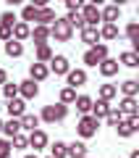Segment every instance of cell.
Wrapping results in <instances>:
<instances>
[{
	"label": "cell",
	"mask_w": 139,
	"mask_h": 158,
	"mask_svg": "<svg viewBox=\"0 0 139 158\" xmlns=\"http://www.w3.org/2000/svg\"><path fill=\"white\" fill-rule=\"evenodd\" d=\"M97 129H100V118L95 116V113H84L81 118H79V124H76V132L81 140H89V137H95Z\"/></svg>",
	"instance_id": "6da1fadb"
},
{
	"label": "cell",
	"mask_w": 139,
	"mask_h": 158,
	"mask_svg": "<svg viewBox=\"0 0 139 158\" xmlns=\"http://www.w3.org/2000/svg\"><path fill=\"white\" fill-rule=\"evenodd\" d=\"M68 116V106L66 103H53V106H45L39 118H42L45 124H55V121H63Z\"/></svg>",
	"instance_id": "7a4b0ae2"
},
{
	"label": "cell",
	"mask_w": 139,
	"mask_h": 158,
	"mask_svg": "<svg viewBox=\"0 0 139 158\" xmlns=\"http://www.w3.org/2000/svg\"><path fill=\"white\" fill-rule=\"evenodd\" d=\"M105 58H108V45L105 42H97V45H92L84 53V63H87V66H100Z\"/></svg>",
	"instance_id": "3957f363"
},
{
	"label": "cell",
	"mask_w": 139,
	"mask_h": 158,
	"mask_svg": "<svg viewBox=\"0 0 139 158\" xmlns=\"http://www.w3.org/2000/svg\"><path fill=\"white\" fill-rule=\"evenodd\" d=\"M50 32H53V37H55L58 42H68V40L73 37V27L68 24L66 16H63V19H55V24L50 27Z\"/></svg>",
	"instance_id": "277c9868"
},
{
	"label": "cell",
	"mask_w": 139,
	"mask_h": 158,
	"mask_svg": "<svg viewBox=\"0 0 139 158\" xmlns=\"http://www.w3.org/2000/svg\"><path fill=\"white\" fill-rule=\"evenodd\" d=\"M18 95H21L24 100H34V98L39 95V82H34L32 77L24 79V82H18Z\"/></svg>",
	"instance_id": "5b68a950"
},
{
	"label": "cell",
	"mask_w": 139,
	"mask_h": 158,
	"mask_svg": "<svg viewBox=\"0 0 139 158\" xmlns=\"http://www.w3.org/2000/svg\"><path fill=\"white\" fill-rule=\"evenodd\" d=\"M81 13H84V21H87V27H97V24L102 21V11H100V6H92V3H87V6L81 8Z\"/></svg>",
	"instance_id": "8992f818"
},
{
	"label": "cell",
	"mask_w": 139,
	"mask_h": 158,
	"mask_svg": "<svg viewBox=\"0 0 139 158\" xmlns=\"http://www.w3.org/2000/svg\"><path fill=\"white\" fill-rule=\"evenodd\" d=\"M50 71L55 74V77H66V74L71 71V63H68V58H66V56H53V61H50Z\"/></svg>",
	"instance_id": "52a82bcc"
},
{
	"label": "cell",
	"mask_w": 139,
	"mask_h": 158,
	"mask_svg": "<svg viewBox=\"0 0 139 158\" xmlns=\"http://www.w3.org/2000/svg\"><path fill=\"white\" fill-rule=\"evenodd\" d=\"M29 77H32L34 82H45V79L50 77V66H47V63H39V61H34L32 66H29Z\"/></svg>",
	"instance_id": "ba28073f"
},
{
	"label": "cell",
	"mask_w": 139,
	"mask_h": 158,
	"mask_svg": "<svg viewBox=\"0 0 139 158\" xmlns=\"http://www.w3.org/2000/svg\"><path fill=\"white\" fill-rule=\"evenodd\" d=\"M6 111H8V116H13V118H21L24 113H26V100H24V98H13V100H8Z\"/></svg>",
	"instance_id": "9c48e42d"
},
{
	"label": "cell",
	"mask_w": 139,
	"mask_h": 158,
	"mask_svg": "<svg viewBox=\"0 0 139 158\" xmlns=\"http://www.w3.org/2000/svg\"><path fill=\"white\" fill-rule=\"evenodd\" d=\"M66 85H68V87H81V85H87V71H84V69H71V71L66 74Z\"/></svg>",
	"instance_id": "30bf717a"
},
{
	"label": "cell",
	"mask_w": 139,
	"mask_h": 158,
	"mask_svg": "<svg viewBox=\"0 0 139 158\" xmlns=\"http://www.w3.org/2000/svg\"><path fill=\"white\" fill-rule=\"evenodd\" d=\"M50 37H53V32H50V27H47V24H34V29H32L34 45H39V42H47Z\"/></svg>",
	"instance_id": "8fae6325"
},
{
	"label": "cell",
	"mask_w": 139,
	"mask_h": 158,
	"mask_svg": "<svg viewBox=\"0 0 139 158\" xmlns=\"http://www.w3.org/2000/svg\"><path fill=\"white\" fill-rule=\"evenodd\" d=\"M79 37H81V42H87L89 48L97 45V42L102 40V37H100V29H97V27H84L81 32H79Z\"/></svg>",
	"instance_id": "7c38bea8"
},
{
	"label": "cell",
	"mask_w": 139,
	"mask_h": 158,
	"mask_svg": "<svg viewBox=\"0 0 139 158\" xmlns=\"http://www.w3.org/2000/svg\"><path fill=\"white\" fill-rule=\"evenodd\" d=\"M118 108H121L123 116H134V113H139V103H137V98H129V95H123V98H121Z\"/></svg>",
	"instance_id": "4fadbf2b"
},
{
	"label": "cell",
	"mask_w": 139,
	"mask_h": 158,
	"mask_svg": "<svg viewBox=\"0 0 139 158\" xmlns=\"http://www.w3.org/2000/svg\"><path fill=\"white\" fill-rule=\"evenodd\" d=\"M53 56H55V53H53V48L47 45V42H39L37 50H34V61H39V63H50Z\"/></svg>",
	"instance_id": "5bb4252c"
},
{
	"label": "cell",
	"mask_w": 139,
	"mask_h": 158,
	"mask_svg": "<svg viewBox=\"0 0 139 158\" xmlns=\"http://www.w3.org/2000/svg\"><path fill=\"white\" fill-rule=\"evenodd\" d=\"M29 148H34V150H42V148H47V135H45L42 129L29 132Z\"/></svg>",
	"instance_id": "9a60e30c"
},
{
	"label": "cell",
	"mask_w": 139,
	"mask_h": 158,
	"mask_svg": "<svg viewBox=\"0 0 139 158\" xmlns=\"http://www.w3.org/2000/svg\"><path fill=\"white\" fill-rule=\"evenodd\" d=\"M118 66H121V61H116V58L108 56V58H105V61H102L97 69H100L102 77H116V74H118Z\"/></svg>",
	"instance_id": "2e32d148"
},
{
	"label": "cell",
	"mask_w": 139,
	"mask_h": 158,
	"mask_svg": "<svg viewBox=\"0 0 139 158\" xmlns=\"http://www.w3.org/2000/svg\"><path fill=\"white\" fill-rule=\"evenodd\" d=\"M32 37V27H29V21H16L13 24V40H18V42H24V40Z\"/></svg>",
	"instance_id": "e0dca14e"
},
{
	"label": "cell",
	"mask_w": 139,
	"mask_h": 158,
	"mask_svg": "<svg viewBox=\"0 0 139 158\" xmlns=\"http://www.w3.org/2000/svg\"><path fill=\"white\" fill-rule=\"evenodd\" d=\"M18 132H24V129H21V118H13V116H11V118L6 121V124H3V135L13 140V137H16Z\"/></svg>",
	"instance_id": "ac0fdd59"
},
{
	"label": "cell",
	"mask_w": 139,
	"mask_h": 158,
	"mask_svg": "<svg viewBox=\"0 0 139 158\" xmlns=\"http://www.w3.org/2000/svg\"><path fill=\"white\" fill-rule=\"evenodd\" d=\"M110 108H113V106H110V100H102V98H97V100H95V106H92V113H95V116L102 121V118H105L108 113H110Z\"/></svg>",
	"instance_id": "d6986e66"
},
{
	"label": "cell",
	"mask_w": 139,
	"mask_h": 158,
	"mask_svg": "<svg viewBox=\"0 0 139 158\" xmlns=\"http://www.w3.org/2000/svg\"><path fill=\"white\" fill-rule=\"evenodd\" d=\"M55 11H53L50 6H45V8H39V13H37V21L34 24H47V27H50V24H55Z\"/></svg>",
	"instance_id": "ffe728a7"
},
{
	"label": "cell",
	"mask_w": 139,
	"mask_h": 158,
	"mask_svg": "<svg viewBox=\"0 0 139 158\" xmlns=\"http://www.w3.org/2000/svg\"><path fill=\"white\" fill-rule=\"evenodd\" d=\"M6 56H11V58H21L24 56V42H18V40H8L6 42Z\"/></svg>",
	"instance_id": "44dd1931"
},
{
	"label": "cell",
	"mask_w": 139,
	"mask_h": 158,
	"mask_svg": "<svg viewBox=\"0 0 139 158\" xmlns=\"http://www.w3.org/2000/svg\"><path fill=\"white\" fill-rule=\"evenodd\" d=\"M73 106H76V111L84 116V113H92V106H95V100H92L89 95H76V103H73Z\"/></svg>",
	"instance_id": "7402d4cb"
},
{
	"label": "cell",
	"mask_w": 139,
	"mask_h": 158,
	"mask_svg": "<svg viewBox=\"0 0 139 158\" xmlns=\"http://www.w3.org/2000/svg\"><path fill=\"white\" fill-rule=\"evenodd\" d=\"M118 27L116 24H110V21H102V27H100V37L102 40H108V42H110V40H118Z\"/></svg>",
	"instance_id": "603a6c76"
},
{
	"label": "cell",
	"mask_w": 139,
	"mask_h": 158,
	"mask_svg": "<svg viewBox=\"0 0 139 158\" xmlns=\"http://www.w3.org/2000/svg\"><path fill=\"white\" fill-rule=\"evenodd\" d=\"M39 121H42V118H39V116H34V113H24V116H21V129L34 132V129L39 127Z\"/></svg>",
	"instance_id": "cb8c5ba5"
},
{
	"label": "cell",
	"mask_w": 139,
	"mask_h": 158,
	"mask_svg": "<svg viewBox=\"0 0 139 158\" xmlns=\"http://www.w3.org/2000/svg\"><path fill=\"white\" fill-rule=\"evenodd\" d=\"M66 19H68V24H71L73 29H79V32L87 27V21H84V13H81V11H68Z\"/></svg>",
	"instance_id": "d4e9b609"
},
{
	"label": "cell",
	"mask_w": 139,
	"mask_h": 158,
	"mask_svg": "<svg viewBox=\"0 0 139 158\" xmlns=\"http://www.w3.org/2000/svg\"><path fill=\"white\" fill-rule=\"evenodd\" d=\"M118 19H121V6H108V8H102V21L116 24Z\"/></svg>",
	"instance_id": "484cf974"
},
{
	"label": "cell",
	"mask_w": 139,
	"mask_h": 158,
	"mask_svg": "<svg viewBox=\"0 0 139 158\" xmlns=\"http://www.w3.org/2000/svg\"><path fill=\"white\" fill-rule=\"evenodd\" d=\"M116 132H118V137L129 140V137L134 135V127H131V121H129V118H123V121H118V124H116Z\"/></svg>",
	"instance_id": "4316f807"
},
{
	"label": "cell",
	"mask_w": 139,
	"mask_h": 158,
	"mask_svg": "<svg viewBox=\"0 0 139 158\" xmlns=\"http://www.w3.org/2000/svg\"><path fill=\"white\" fill-rule=\"evenodd\" d=\"M121 92L129 95V98H137L139 95V82H137V79H126V82L121 85Z\"/></svg>",
	"instance_id": "83f0119b"
},
{
	"label": "cell",
	"mask_w": 139,
	"mask_h": 158,
	"mask_svg": "<svg viewBox=\"0 0 139 158\" xmlns=\"http://www.w3.org/2000/svg\"><path fill=\"white\" fill-rule=\"evenodd\" d=\"M118 61L123 63V66H129V69H137L139 66V56L134 50H126V53H121V58H118Z\"/></svg>",
	"instance_id": "f1b7e54d"
},
{
	"label": "cell",
	"mask_w": 139,
	"mask_h": 158,
	"mask_svg": "<svg viewBox=\"0 0 139 158\" xmlns=\"http://www.w3.org/2000/svg\"><path fill=\"white\" fill-rule=\"evenodd\" d=\"M50 156L53 158H66L68 156V145H66V142H61V140H55L50 145Z\"/></svg>",
	"instance_id": "f546056e"
},
{
	"label": "cell",
	"mask_w": 139,
	"mask_h": 158,
	"mask_svg": "<svg viewBox=\"0 0 139 158\" xmlns=\"http://www.w3.org/2000/svg\"><path fill=\"white\" fill-rule=\"evenodd\" d=\"M68 156L71 158H87V145L84 142H71L68 145Z\"/></svg>",
	"instance_id": "4dcf8cb0"
},
{
	"label": "cell",
	"mask_w": 139,
	"mask_h": 158,
	"mask_svg": "<svg viewBox=\"0 0 139 158\" xmlns=\"http://www.w3.org/2000/svg\"><path fill=\"white\" fill-rule=\"evenodd\" d=\"M11 153H13V140L0 137V158H11Z\"/></svg>",
	"instance_id": "1f68e13d"
},
{
	"label": "cell",
	"mask_w": 139,
	"mask_h": 158,
	"mask_svg": "<svg viewBox=\"0 0 139 158\" xmlns=\"http://www.w3.org/2000/svg\"><path fill=\"white\" fill-rule=\"evenodd\" d=\"M37 13H39V8L37 6H24V11H21V21H37Z\"/></svg>",
	"instance_id": "d6a6232c"
},
{
	"label": "cell",
	"mask_w": 139,
	"mask_h": 158,
	"mask_svg": "<svg viewBox=\"0 0 139 158\" xmlns=\"http://www.w3.org/2000/svg\"><path fill=\"white\" fill-rule=\"evenodd\" d=\"M61 103H66V106L76 103V87H63L61 90Z\"/></svg>",
	"instance_id": "836d02e7"
},
{
	"label": "cell",
	"mask_w": 139,
	"mask_h": 158,
	"mask_svg": "<svg viewBox=\"0 0 139 158\" xmlns=\"http://www.w3.org/2000/svg\"><path fill=\"white\" fill-rule=\"evenodd\" d=\"M118 95V87L116 85H100V98L102 100H113Z\"/></svg>",
	"instance_id": "e575fe53"
},
{
	"label": "cell",
	"mask_w": 139,
	"mask_h": 158,
	"mask_svg": "<svg viewBox=\"0 0 139 158\" xmlns=\"http://www.w3.org/2000/svg\"><path fill=\"white\" fill-rule=\"evenodd\" d=\"M123 118H126V116H123V113H121V108H110V113H108V116H105V121H108V124H110V127H116L118 121H123Z\"/></svg>",
	"instance_id": "d590c367"
},
{
	"label": "cell",
	"mask_w": 139,
	"mask_h": 158,
	"mask_svg": "<svg viewBox=\"0 0 139 158\" xmlns=\"http://www.w3.org/2000/svg\"><path fill=\"white\" fill-rule=\"evenodd\" d=\"M3 95H6V100H13V98H18V85H13V82H6V85H3Z\"/></svg>",
	"instance_id": "8d00e7d4"
},
{
	"label": "cell",
	"mask_w": 139,
	"mask_h": 158,
	"mask_svg": "<svg viewBox=\"0 0 139 158\" xmlns=\"http://www.w3.org/2000/svg\"><path fill=\"white\" fill-rule=\"evenodd\" d=\"M26 148H29V137L18 132V135L13 137V150H26Z\"/></svg>",
	"instance_id": "74e56055"
},
{
	"label": "cell",
	"mask_w": 139,
	"mask_h": 158,
	"mask_svg": "<svg viewBox=\"0 0 139 158\" xmlns=\"http://www.w3.org/2000/svg\"><path fill=\"white\" fill-rule=\"evenodd\" d=\"M126 37H129V40L139 37V21H129V24H126Z\"/></svg>",
	"instance_id": "f35d334b"
},
{
	"label": "cell",
	"mask_w": 139,
	"mask_h": 158,
	"mask_svg": "<svg viewBox=\"0 0 139 158\" xmlns=\"http://www.w3.org/2000/svg\"><path fill=\"white\" fill-rule=\"evenodd\" d=\"M11 37H13V27H8V24H0V40H3V42H8Z\"/></svg>",
	"instance_id": "ab89813d"
},
{
	"label": "cell",
	"mask_w": 139,
	"mask_h": 158,
	"mask_svg": "<svg viewBox=\"0 0 139 158\" xmlns=\"http://www.w3.org/2000/svg\"><path fill=\"white\" fill-rule=\"evenodd\" d=\"M16 21H18V19H16V13H13V11H6L3 16H0V24H8V27H13Z\"/></svg>",
	"instance_id": "60d3db41"
},
{
	"label": "cell",
	"mask_w": 139,
	"mask_h": 158,
	"mask_svg": "<svg viewBox=\"0 0 139 158\" xmlns=\"http://www.w3.org/2000/svg\"><path fill=\"white\" fill-rule=\"evenodd\" d=\"M84 6H87L84 0H66V8H68V11H81Z\"/></svg>",
	"instance_id": "b9f144b4"
},
{
	"label": "cell",
	"mask_w": 139,
	"mask_h": 158,
	"mask_svg": "<svg viewBox=\"0 0 139 158\" xmlns=\"http://www.w3.org/2000/svg\"><path fill=\"white\" fill-rule=\"evenodd\" d=\"M129 121H131V127H134V132H139V113H134V116H126Z\"/></svg>",
	"instance_id": "7bdbcfd3"
},
{
	"label": "cell",
	"mask_w": 139,
	"mask_h": 158,
	"mask_svg": "<svg viewBox=\"0 0 139 158\" xmlns=\"http://www.w3.org/2000/svg\"><path fill=\"white\" fill-rule=\"evenodd\" d=\"M131 50L139 56V37H134V40H131Z\"/></svg>",
	"instance_id": "ee69618b"
},
{
	"label": "cell",
	"mask_w": 139,
	"mask_h": 158,
	"mask_svg": "<svg viewBox=\"0 0 139 158\" xmlns=\"http://www.w3.org/2000/svg\"><path fill=\"white\" fill-rule=\"evenodd\" d=\"M6 82H8V71H6V69H0V85H6Z\"/></svg>",
	"instance_id": "f6af8a7d"
},
{
	"label": "cell",
	"mask_w": 139,
	"mask_h": 158,
	"mask_svg": "<svg viewBox=\"0 0 139 158\" xmlns=\"http://www.w3.org/2000/svg\"><path fill=\"white\" fill-rule=\"evenodd\" d=\"M47 3H50V0H32V6H37V8H45Z\"/></svg>",
	"instance_id": "bcb514c9"
},
{
	"label": "cell",
	"mask_w": 139,
	"mask_h": 158,
	"mask_svg": "<svg viewBox=\"0 0 139 158\" xmlns=\"http://www.w3.org/2000/svg\"><path fill=\"white\" fill-rule=\"evenodd\" d=\"M6 3H8V6H21L24 0H6Z\"/></svg>",
	"instance_id": "7dc6e473"
},
{
	"label": "cell",
	"mask_w": 139,
	"mask_h": 158,
	"mask_svg": "<svg viewBox=\"0 0 139 158\" xmlns=\"http://www.w3.org/2000/svg\"><path fill=\"white\" fill-rule=\"evenodd\" d=\"M113 6H126V0H113Z\"/></svg>",
	"instance_id": "c3c4849f"
},
{
	"label": "cell",
	"mask_w": 139,
	"mask_h": 158,
	"mask_svg": "<svg viewBox=\"0 0 139 158\" xmlns=\"http://www.w3.org/2000/svg\"><path fill=\"white\" fill-rule=\"evenodd\" d=\"M89 3H92V6H102V3H105V0H89Z\"/></svg>",
	"instance_id": "681fc988"
},
{
	"label": "cell",
	"mask_w": 139,
	"mask_h": 158,
	"mask_svg": "<svg viewBox=\"0 0 139 158\" xmlns=\"http://www.w3.org/2000/svg\"><path fill=\"white\" fill-rule=\"evenodd\" d=\"M129 158H139V148H137V150H131V156H129Z\"/></svg>",
	"instance_id": "f907efd6"
},
{
	"label": "cell",
	"mask_w": 139,
	"mask_h": 158,
	"mask_svg": "<svg viewBox=\"0 0 139 158\" xmlns=\"http://www.w3.org/2000/svg\"><path fill=\"white\" fill-rule=\"evenodd\" d=\"M3 124H6V121H3V118H0V132H3Z\"/></svg>",
	"instance_id": "816d5d0a"
},
{
	"label": "cell",
	"mask_w": 139,
	"mask_h": 158,
	"mask_svg": "<svg viewBox=\"0 0 139 158\" xmlns=\"http://www.w3.org/2000/svg\"><path fill=\"white\" fill-rule=\"evenodd\" d=\"M24 158H37V156H24Z\"/></svg>",
	"instance_id": "f5cc1de1"
},
{
	"label": "cell",
	"mask_w": 139,
	"mask_h": 158,
	"mask_svg": "<svg viewBox=\"0 0 139 158\" xmlns=\"http://www.w3.org/2000/svg\"><path fill=\"white\" fill-rule=\"evenodd\" d=\"M47 158H53V156H47Z\"/></svg>",
	"instance_id": "db71d44e"
},
{
	"label": "cell",
	"mask_w": 139,
	"mask_h": 158,
	"mask_svg": "<svg viewBox=\"0 0 139 158\" xmlns=\"http://www.w3.org/2000/svg\"><path fill=\"white\" fill-rule=\"evenodd\" d=\"M137 3H139V0H137Z\"/></svg>",
	"instance_id": "11a10c76"
},
{
	"label": "cell",
	"mask_w": 139,
	"mask_h": 158,
	"mask_svg": "<svg viewBox=\"0 0 139 158\" xmlns=\"http://www.w3.org/2000/svg\"><path fill=\"white\" fill-rule=\"evenodd\" d=\"M137 82H139V79H137Z\"/></svg>",
	"instance_id": "9f6ffc18"
},
{
	"label": "cell",
	"mask_w": 139,
	"mask_h": 158,
	"mask_svg": "<svg viewBox=\"0 0 139 158\" xmlns=\"http://www.w3.org/2000/svg\"><path fill=\"white\" fill-rule=\"evenodd\" d=\"M137 13H139V11H137Z\"/></svg>",
	"instance_id": "6f0895ef"
},
{
	"label": "cell",
	"mask_w": 139,
	"mask_h": 158,
	"mask_svg": "<svg viewBox=\"0 0 139 158\" xmlns=\"http://www.w3.org/2000/svg\"><path fill=\"white\" fill-rule=\"evenodd\" d=\"M87 158H89V156H87Z\"/></svg>",
	"instance_id": "680465c9"
}]
</instances>
